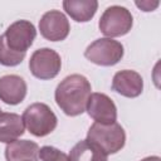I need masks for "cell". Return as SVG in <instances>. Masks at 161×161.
<instances>
[{
  "label": "cell",
  "instance_id": "5",
  "mask_svg": "<svg viewBox=\"0 0 161 161\" xmlns=\"http://www.w3.org/2000/svg\"><path fill=\"white\" fill-rule=\"evenodd\" d=\"M123 53V45L119 42L111 38H99L87 47L84 57L97 65L111 67L122 59Z\"/></svg>",
  "mask_w": 161,
  "mask_h": 161
},
{
  "label": "cell",
  "instance_id": "19",
  "mask_svg": "<svg viewBox=\"0 0 161 161\" xmlns=\"http://www.w3.org/2000/svg\"><path fill=\"white\" fill-rule=\"evenodd\" d=\"M141 161H161V158L158 156H148V157H145Z\"/></svg>",
  "mask_w": 161,
  "mask_h": 161
},
{
  "label": "cell",
  "instance_id": "20",
  "mask_svg": "<svg viewBox=\"0 0 161 161\" xmlns=\"http://www.w3.org/2000/svg\"><path fill=\"white\" fill-rule=\"evenodd\" d=\"M0 113H1V109H0Z\"/></svg>",
  "mask_w": 161,
  "mask_h": 161
},
{
  "label": "cell",
  "instance_id": "14",
  "mask_svg": "<svg viewBox=\"0 0 161 161\" xmlns=\"http://www.w3.org/2000/svg\"><path fill=\"white\" fill-rule=\"evenodd\" d=\"M63 8L65 13L78 23L89 21L98 8L97 0H64Z\"/></svg>",
  "mask_w": 161,
  "mask_h": 161
},
{
  "label": "cell",
  "instance_id": "8",
  "mask_svg": "<svg viewBox=\"0 0 161 161\" xmlns=\"http://www.w3.org/2000/svg\"><path fill=\"white\" fill-rule=\"evenodd\" d=\"M39 30L43 38L50 42L64 40L70 30L67 16L59 10L47 11L39 20Z\"/></svg>",
  "mask_w": 161,
  "mask_h": 161
},
{
  "label": "cell",
  "instance_id": "7",
  "mask_svg": "<svg viewBox=\"0 0 161 161\" xmlns=\"http://www.w3.org/2000/svg\"><path fill=\"white\" fill-rule=\"evenodd\" d=\"M3 36L9 49L18 53H26L36 36V30L33 23L28 20H16L6 29Z\"/></svg>",
  "mask_w": 161,
  "mask_h": 161
},
{
  "label": "cell",
  "instance_id": "12",
  "mask_svg": "<svg viewBox=\"0 0 161 161\" xmlns=\"http://www.w3.org/2000/svg\"><path fill=\"white\" fill-rule=\"evenodd\" d=\"M6 161H38L39 146L34 141L15 140L5 147Z\"/></svg>",
  "mask_w": 161,
  "mask_h": 161
},
{
  "label": "cell",
  "instance_id": "3",
  "mask_svg": "<svg viewBox=\"0 0 161 161\" xmlns=\"http://www.w3.org/2000/svg\"><path fill=\"white\" fill-rule=\"evenodd\" d=\"M21 118L24 127H26V130L36 137H44L52 133L58 123L57 116L50 107L40 102L28 106Z\"/></svg>",
  "mask_w": 161,
  "mask_h": 161
},
{
  "label": "cell",
  "instance_id": "9",
  "mask_svg": "<svg viewBox=\"0 0 161 161\" xmlns=\"http://www.w3.org/2000/svg\"><path fill=\"white\" fill-rule=\"evenodd\" d=\"M86 109L89 117L98 123L109 125L117 119V107L113 101L104 93H91Z\"/></svg>",
  "mask_w": 161,
  "mask_h": 161
},
{
  "label": "cell",
  "instance_id": "4",
  "mask_svg": "<svg viewBox=\"0 0 161 161\" xmlns=\"http://www.w3.org/2000/svg\"><path fill=\"white\" fill-rule=\"evenodd\" d=\"M133 24L132 14L128 9L119 5L108 6L99 18V30L107 38L122 36L126 35Z\"/></svg>",
  "mask_w": 161,
  "mask_h": 161
},
{
  "label": "cell",
  "instance_id": "10",
  "mask_svg": "<svg viewBox=\"0 0 161 161\" xmlns=\"http://www.w3.org/2000/svg\"><path fill=\"white\" fill-rule=\"evenodd\" d=\"M112 89L127 98L138 97L143 89L142 77L131 69L119 70L113 75Z\"/></svg>",
  "mask_w": 161,
  "mask_h": 161
},
{
  "label": "cell",
  "instance_id": "13",
  "mask_svg": "<svg viewBox=\"0 0 161 161\" xmlns=\"http://www.w3.org/2000/svg\"><path fill=\"white\" fill-rule=\"evenodd\" d=\"M23 118L16 113H0V142L10 143L24 135Z\"/></svg>",
  "mask_w": 161,
  "mask_h": 161
},
{
  "label": "cell",
  "instance_id": "17",
  "mask_svg": "<svg viewBox=\"0 0 161 161\" xmlns=\"http://www.w3.org/2000/svg\"><path fill=\"white\" fill-rule=\"evenodd\" d=\"M39 158L42 161H70L67 153L53 146H43L39 148Z\"/></svg>",
  "mask_w": 161,
  "mask_h": 161
},
{
  "label": "cell",
  "instance_id": "11",
  "mask_svg": "<svg viewBox=\"0 0 161 161\" xmlns=\"http://www.w3.org/2000/svg\"><path fill=\"white\" fill-rule=\"evenodd\" d=\"M26 96V83L16 74H8L0 78V99L6 104H19Z\"/></svg>",
  "mask_w": 161,
  "mask_h": 161
},
{
  "label": "cell",
  "instance_id": "6",
  "mask_svg": "<svg viewBox=\"0 0 161 161\" xmlns=\"http://www.w3.org/2000/svg\"><path fill=\"white\" fill-rule=\"evenodd\" d=\"M60 55L50 48H42L35 50L29 60V69L31 74L43 80L57 77L60 70Z\"/></svg>",
  "mask_w": 161,
  "mask_h": 161
},
{
  "label": "cell",
  "instance_id": "1",
  "mask_svg": "<svg viewBox=\"0 0 161 161\" xmlns=\"http://www.w3.org/2000/svg\"><path fill=\"white\" fill-rule=\"evenodd\" d=\"M91 91V83L84 75L70 74L57 86L54 97L58 107L67 116L74 117L86 111Z\"/></svg>",
  "mask_w": 161,
  "mask_h": 161
},
{
  "label": "cell",
  "instance_id": "15",
  "mask_svg": "<svg viewBox=\"0 0 161 161\" xmlns=\"http://www.w3.org/2000/svg\"><path fill=\"white\" fill-rule=\"evenodd\" d=\"M70 161H107V156L86 140L79 141L70 150Z\"/></svg>",
  "mask_w": 161,
  "mask_h": 161
},
{
  "label": "cell",
  "instance_id": "2",
  "mask_svg": "<svg viewBox=\"0 0 161 161\" xmlns=\"http://www.w3.org/2000/svg\"><path fill=\"white\" fill-rule=\"evenodd\" d=\"M86 141L108 156L123 148L126 143V133L123 127L117 122L109 125L94 122L87 132Z\"/></svg>",
  "mask_w": 161,
  "mask_h": 161
},
{
  "label": "cell",
  "instance_id": "16",
  "mask_svg": "<svg viewBox=\"0 0 161 161\" xmlns=\"http://www.w3.org/2000/svg\"><path fill=\"white\" fill-rule=\"evenodd\" d=\"M25 54L26 53H18L9 49L5 44L4 36L0 35V64L5 67H15L24 60Z\"/></svg>",
  "mask_w": 161,
  "mask_h": 161
},
{
  "label": "cell",
  "instance_id": "18",
  "mask_svg": "<svg viewBox=\"0 0 161 161\" xmlns=\"http://www.w3.org/2000/svg\"><path fill=\"white\" fill-rule=\"evenodd\" d=\"M135 4L142 11H153L160 5V1L158 0H151V1L150 0H142V1H136Z\"/></svg>",
  "mask_w": 161,
  "mask_h": 161
}]
</instances>
